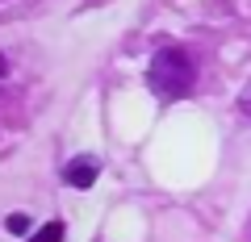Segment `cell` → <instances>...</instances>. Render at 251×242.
<instances>
[{
	"label": "cell",
	"instance_id": "obj_1",
	"mask_svg": "<svg viewBox=\"0 0 251 242\" xmlns=\"http://www.w3.org/2000/svg\"><path fill=\"white\" fill-rule=\"evenodd\" d=\"M147 84H151V92L163 96V100L184 96V92L193 88V59H188L180 46H163L151 59V67H147Z\"/></svg>",
	"mask_w": 251,
	"mask_h": 242
},
{
	"label": "cell",
	"instance_id": "obj_2",
	"mask_svg": "<svg viewBox=\"0 0 251 242\" xmlns=\"http://www.w3.org/2000/svg\"><path fill=\"white\" fill-rule=\"evenodd\" d=\"M34 242H63V225H59V221H50V225H42V234H38Z\"/></svg>",
	"mask_w": 251,
	"mask_h": 242
}]
</instances>
